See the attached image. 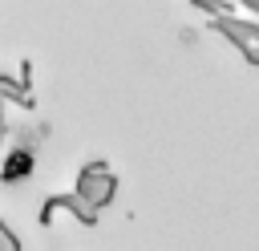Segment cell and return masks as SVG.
Returning a JSON list of instances; mask_svg holds the SVG:
<instances>
[{
	"label": "cell",
	"instance_id": "obj_1",
	"mask_svg": "<svg viewBox=\"0 0 259 251\" xmlns=\"http://www.w3.org/2000/svg\"><path fill=\"white\" fill-rule=\"evenodd\" d=\"M219 28L251 57V61H259V24H251V20H235V16H223L219 20Z\"/></svg>",
	"mask_w": 259,
	"mask_h": 251
}]
</instances>
